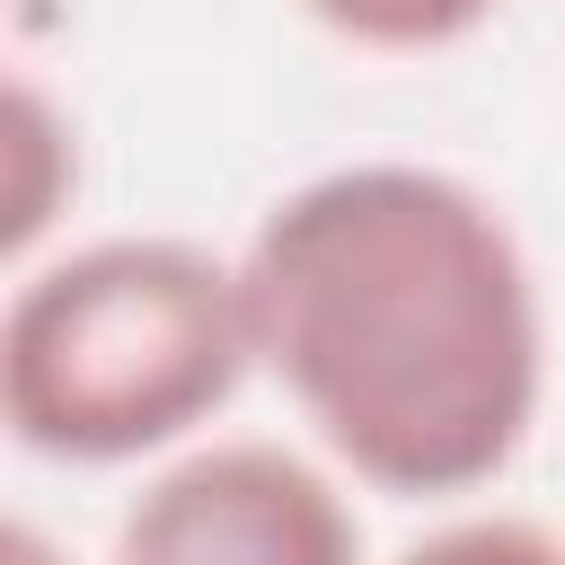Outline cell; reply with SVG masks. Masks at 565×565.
Returning a JSON list of instances; mask_svg holds the SVG:
<instances>
[{
	"label": "cell",
	"mask_w": 565,
	"mask_h": 565,
	"mask_svg": "<svg viewBox=\"0 0 565 565\" xmlns=\"http://www.w3.org/2000/svg\"><path fill=\"white\" fill-rule=\"evenodd\" d=\"M256 353L327 459L397 503L494 486L547 388L521 230L450 168L353 159L291 185L247 256Z\"/></svg>",
	"instance_id": "cell-1"
},
{
	"label": "cell",
	"mask_w": 565,
	"mask_h": 565,
	"mask_svg": "<svg viewBox=\"0 0 565 565\" xmlns=\"http://www.w3.org/2000/svg\"><path fill=\"white\" fill-rule=\"evenodd\" d=\"M247 274L194 238L124 230L18 274L0 309V424L62 468L194 441L256 371Z\"/></svg>",
	"instance_id": "cell-2"
},
{
	"label": "cell",
	"mask_w": 565,
	"mask_h": 565,
	"mask_svg": "<svg viewBox=\"0 0 565 565\" xmlns=\"http://www.w3.org/2000/svg\"><path fill=\"white\" fill-rule=\"evenodd\" d=\"M115 565H362V521L318 459L203 441L124 503Z\"/></svg>",
	"instance_id": "cell-3"
},
{
	"label": "cell",
	"mask_w": 565,
	"mask_h": 565,
	"mask_svg": "<svg viewBox=\"0 0 565 565\" xmlns=\"http://www.w3.org/2000/svg\"><path fill=\"white\" fill-rule=\"evenodd\" d=\"M71 185H79L71 124L53 115V97L35 79H9V256H26L44 238V221L71 203Z\"/></svg>",
	"instance_id": "cell-4"
},
{
	"label": "cell",
	"mask_w": 565,
	"mask_h": 565,
	"mask_svg": "<svg viewBox=\"0 0 565 565\" xmlns=\"http://www.w3.org/2000/svg\"><path fill=\"white\" fill-rule=\"evenodd\" d=\"M300 9L362 53H441L468 44L503 0H300Z\"/></svg>",
	"instance_id": "cell-5"
},
{
	"label": "cell",
	"mask_w": 565,
	"mask_h": 565,
	"mask_svg": "<svg viewBox=\"0 0 565 565\" xmlns=\"http://www.w3.org/2000/svg\"><path fill=\"white\" fill-rule=\"evenodd\" d=\"M397 565H565V539L521 512H468V521L424 530Z\"/></svg>",
	"instance_id": "cell-6"
},
{
	"label": "cell",
	"mask_w": 565,
	"mask_h": 565,
	"mask_svg": "<svg viewBox=\"0 0 565 565\" xmlns=\"http://www.w3.org/2000/svg\"><path fill=\"white\" fill-rule=\"evenodd\" d=\"M0 565H71V547H53L35 521H9L0 530Z\"/></svg>",
	"instance_id": "cell-7"
}]
</instances>
